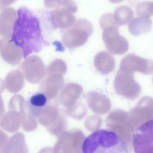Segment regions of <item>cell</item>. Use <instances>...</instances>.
Returning <instances> with one entry per match:
<instances>
[{
	"label": "cell",
	"instance_id": "2",
	"mask_svg": "<svg viewBox=\"0 0 153 153\" xmlns=\"http://www.w3.org/2000/svg\"><path fill=\"white\" fill-rule=\"evenodd\" d=\"M125 142L116 131L98 129L86 137L82 145V153H123Z\"/></svg>",
	"mask_w": 153,
	"mask_h": 153
},
{
	"label": "cell",
	"instance_id": "3",
	"mask_svg": "<svg viewBox=\"0 0 153 153\" xmlns=\"http://www.w3.org/2000/svg\"><path fill=\"white\" fill-rule=\"evenodd\" d=\"M153 121L147 120L134 130L131 143L134 153H153Z\"/></svg>",
	"mask_w": 153,
	"mask_h": 153
},
{
	"label": "cell",
	"instance_id": "1",
	"mask_svg": "<svg viewBox=\"0 0 153 153\" xmlns=\"http://www.w3.org/2000/svg\"><path fill=\"white\" fill-rule=\"evenodd\" d=\"M17 14L11 41L22 50L24 58L50 45L53 32L56 28L50 11L22 6Z\"/></svg>",
	"mask_w": 153,
	"mask_h": 153
},
{
	"label": "cell",
	"instance_id": "4",
	"mask_svg": "<svg viewBox=\"0 0 153 153\" xmlns=\"http://www.w3.org/2000/svg\"><path fill=\"white\" fill-rule=\"evenodd\" d=\"M48 99L41 92H37L30 96L26 102V109L28 114L35 118L38 117L47 106Z\"/></svg>",
	"mask_w": 153,
	"mask_h": 153
}]
</instances>
